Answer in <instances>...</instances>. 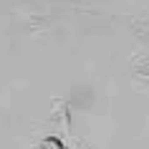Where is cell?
Instances as JSON below:
<instances>
[{
  "label": "cell",
  "instance_id": "cell-1",
  "mask_svg": "<svg viewBox=\"0 0 149 149\" xmlns=\"http://www.w3.org/2000/svg\"><path fill=\"white\" fill-rule=\"evenodd\" d=\"M126 28L136 40L141 43H149V20L141 15H126Z\"/></svg>",
  "mask_w": 149,
  "mask_h": 149
},
{
  "label": "cell",
  "instance_id": "cell-2",
  "mask_svg": "<svg viewBox=\"0 0 149 149\" xmlns=\"http://www.w3.org/2000/svg\"><path fill=\"white\" fill-rule=\"evenodd\" d=\"M53 25V20H51V15H46V13H31V15L25 18V31L28 33H43L48 31Z\"/></svg>",
  "mask_w": 149,
  "mask_h": 149
},
{
  "label": "cell",
  "instance_id": "cell-3",
  "mask_svg": "<svg viewBox=\"0 0 149 149\" xmlns=\"http://www.w3.org/2000/svg\"><path fill=\"white\" fill-rule=\"evenodd\" d=\"M53 121L56 124H63L66 129H68V104L61 101V99L53 104Z\"/></svg>",
  "mask_w": 149,
  "mask_h": 149
},
{
  "label": "cell",
  "instance_id": "cell-4",
  "mask_svg": "<svg viewBox=\"0 0 149 149\" xmlns=\"http://www.w3.org/2000/svg\"><path fill=\"white\" fill-rule=\"evenodd\" d=\"M38 149H63L61 139H56V136H43V141L38 144Z\"/></svg>",
  "mask_w": 149,
  "mask_h": 149
},
{
  "label": "cell",
  "instance_id": "cell-5",
  "mask_svg": "<svg viewBox=\"0 0 149 149\" xmlns=\"http://www.w3.org/2000/svg\"><path fill=\"white\" fill-rule=\"evenodd\" d=\"M73 3H81V0H73Z\"/></svg>",
  "mask_w": 149,
  "mask_h": 149
}]
</instances>
